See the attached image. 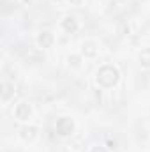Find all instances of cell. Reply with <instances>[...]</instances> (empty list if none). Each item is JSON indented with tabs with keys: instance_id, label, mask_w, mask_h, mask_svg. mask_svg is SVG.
<instances>
[{
	"instance_id": "1",
	"label": "cell",
	"mask_w": 150,
	"mask_h": 152,
	"mask_svg": "<svg viewBox=\"0 0 150 152\" xmlns=\"http://www.w3.org/2000/svg\"><path fill=\"white\" fill-rule=\"evenodd\" d=\"M122 80V71L117 64L104 62L94 73V83L99 90H113Z\"/></svg>"
},
{
	"instance_id": "2",
	"label": "cell",
	"mask_w": 150,
	"mask_h": 152,
	"mask_svg": "<svg viewBox=\"0 0 150 152\" xmlns=\"http://www.w3.org/2000/svg\"><path fill=\"white\" fill-rule=\"evenodd\" d=\"M76 129H78V122H76V118L73 115H58L57 118H55V124H53V131H55V134L58 136V138H62V140H67V138H73L76 133Z\"/></svg>"
},
{
	"instance_id": "3",
	"label": "cell",
	"mask_w": 150,
	"mask_h": 152,
	"mask_svg": "<svg viewBox=\"0 0 150 152\" xmlns=\"http://www.w3.org/2000/svg\"><path fill=\"white\" fill-rule=\"evenodd\" d=\"M36 115V110H34V104L27 99H20L14 103V108H12V117L16 122L20 124H30L32 118Z\"/></svg>"
},
{
	"instance_id": "4",
	"label": "cell",
	"mask_w": 150,
	"mask_h": 152,
	"mask_svg": "<svg viewBox=\"0 0 150 152\" xmlns=\"http://www.w3.org/2000/svg\"><path fill=\"white\" fill-rule=\"evenodd\" d=\"M18 138L23 145H32L36 143L39 138V126L36 124H21L20 129H18Z\"/></svg>"
},
{
	"instance_id": "5",
	"label": "cell",
	"mask_w": 150,
	"mask_h": 152,
	"mask_svg": "<svg viewBox=\"0 0 150 152\" xmlns=\"http://www.w3.org/2000/svg\"><path fill=\"white\" fill-rule=\"evenodd\" d=\"M57 42V36L50 28H41L36 34V44L39 50H51Z\"/></svg>"
},
{
	"instance_id": "6",
	"label": "cell",
	"mask_w": 150,
	"mask_h": 152,
	"mask_svg": "<svg viewBox=\"0 0 150 152\" xmlns=\"http://www.w3.org/2000/svg\"><path fill=\"white\" fill-rule=\"evenodd\" d=\"M58 27H60V30H62L64 34H67V36H74V34L79 32L81 23H79L78 16H74V14H64L62 20H60V23H58Z\"/></svg>"
},
{
	"instance_id": "7",
	"label": "cell",
	"mask_w": 150,
	"mask_h": 152,
	"mask_svg": "<svg viewBox=\"0 0 150 152\" xmlns=\"http://www.w3.org/2000/svg\"><path fill=\"white\" fill-rule=\"evenodd\" d=\"M79 51H81V55H83L87 60H94V58H97L99 53H101V44H99V41H95V39H85V41H81V44H79Z\"/></svg>"
},
{
	"instance_id": "8",
	"label": "cell",
	"mask_w": 150,
	"mask_h": 152,
	"mask_svg": "<svg viewBox=\"0 0 150 152\" xmlns=\"http://www.w3.org/2000/svg\"><path fill=\"white\" fill-rule=\"evenodd\" d=\"M14 97H16V85L11 81H2L0 83V103L9 104L14 101Z\"/></svg>"
},
{
	"instance_id": "9",
	"label": "cell",
	"mask_w": 150,
	"mask_h": 152,
	"mask_svg": "<svg viewBox=\"0 0 150 152\" xmlns=\"http://www.w3.org/2000/svg\"><path fill=\"white\" fill-rule=\"evenodd\" d=\"M85 57L81 55V51L78 50V51H69L67 53V57H66V66H67V69H71V71H79L83 66H85Z\"/></svg>"
},
{
	"instance_id": "10",
	"label": "cell",
	"mask_w": 150,
	"mask_h": 152,
	"mask_svg": "<svg viewBox=\"0 0 150 152\" xmlns=\"http://www.w3.org/2000/svg\"><path fill=\"white\" fill-rule=\"evenodd\" d=\"M136 64L143 69V71H150V46H141L136 53Z\"/></svg>"
},
{
	"instance_id": "11",
	"label": "cell",
	"mask_w": 150,
	"mask_h": 152,
	"mask_svg": "<svg viewBox=\"0 0 150 152\" xmlns=\"http://www.w3.org/2000/svg\"><path fill=\"white\" fill-rule=\"evenodd\" d=\"M88 152H110V149L104 143H94V145H90Z\"/></svg>"
},
{
	"instance_id": "12",
	"label": "cell",
	"mask_w": 150,
	"mask_h": 152,
	"mask_svg": "<svg viewBox=\"0 0 150 152\" xmlns=\"http://www.w3.org/2000/svg\"><path fill=\"white\" fill-rule=\"evenodd\" d=\"M66 2H67V4H71V5H74V7H79L85 0H66Z\"/></svg>"
},
{
	"instance_id": "13",
	"label": "cell",
	"mask_w": 150,
	"mask_h": 152,
	"mask_svg": "<svg viewBox=\"0 0 150 152\" xmlns=\"http://www.w3.org/2000/svg\"><path fill=\"white\" fill-rule=\"evenodd\" d=\"M149 151H150V138H149Z\"/></svg>"
}]
</instances>
